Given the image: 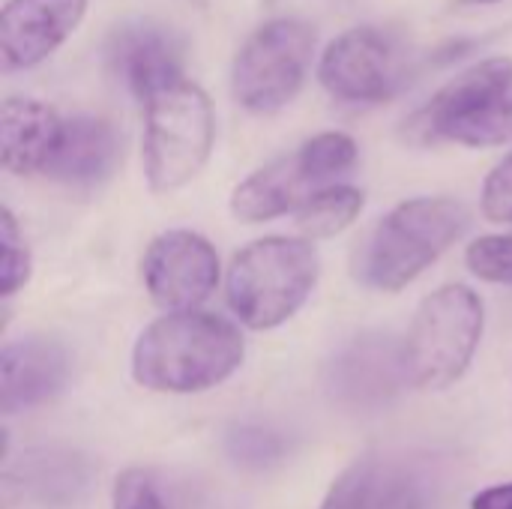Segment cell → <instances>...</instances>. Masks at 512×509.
Here are the masks:
<instances>
[{"label":"cell","instance_id":"obj_1","mask_svg":"<svg viewBox=\"0 0 512 509\" xmlns=\"http://www.w3.org/2000/svg\"><path fill=\"white\" fill-rule=\"evenodd\" d=\"M246 360V339L222 315L195 309L150 321L132 345V378L150 393L192 396L225 384Z\"/></svg>","mask_w":512,"mask_h":509},{"label":"cell","instance_id":"obj_2","mask_svg":"<svg viewBox=\"0 0 512 509\" xmlns=\"http://www.w3.org/2000/svg\"><path fill=\"white\" fill-rule=\"evenodd\" d=\"M468 222V207L447 195L396 204L369 234L357 258V279L375 291H405L465 234Z\"/></svg>","mask_w":512,"mask_h":509},{"label":"cell","instance_id":"obj_3","mask_svg":"<svg viewBox=\"0 0 512 509\" xmlns=\"http://www.w3.org/2000/svg\"><path fill=\"white\" fill-rule=\"evenodd\" d=\"M318 276L321 258L312 240L270 234L231 258L225 297L243 327L264 333L282 327L306 306Z\"/></svg>","mask_w":512,"mask_h":509},{"label":"cell","instance_id":"obj_4","mask_svg":"<svg viewBox=\"0 0 512 509\" xmlns=\"http://www.w3.org/2000/svg\"><path fill=\"white\" fill-rule=\"evenodd\" d=\"M411 144H462L474 150L512 144V60L486 57L447 81L405 120Z\"/></svg>","mask_w":512,"mask_h":509},{"label":"cell","instance_id":"obj_5","mask_svg":"<svg viewBox=\"0 0 512 509\" xmlns=\"http://www.w3.org/2000/svg\"><path fill=\"white\" fill-rule=\"evenodd\" d=\"M216 111L207 90L189 78L144 102V177L150 192L171 195L189 186L210 162Z\"/></svg>","mask_w":512,"mask_h":509},{"label":"cell","instance_id":"obj_6","mask_svg":"<svg viewBox=\"0 0 512 509\" xmlns=\"http://www.w3.org/2000/svg\"><path fill=\"white\" fill-rule=\"evenodd\" d=\"M486 330V309L474 288L444 285L423 297L402 342L408 381L417 390H450L471 369Z\"/></svg>","mask_w":512,"mask_h":509},{"label":"cell","instance_id":"obj_7","mask_svg":"<svg viewBox=\"0 0 512 509\" xmlns=\"http://www.w3.org/2000/svg\"><path fill=\"white\" fill-rule=\"evenodd\" d=\"M315 57V30L303 18L261 24L234 54L231 96L249 114H276L297 99Z\"/></svg>","mask_w":512,"mask_h":509},{"label":"cell","instance_id":"obj_8","mask_svg":"<svg viewBox=\"0 0 512 509\" xmlns=\"http://www.w3.org/2000/svg\"><path fill=\"white\" fill-rule=\"evenodd\" d=\"M411 69L414 57L402 36L387 27L360 24L327 42L318 60V81L342 102L378 105L405 90Z\"/></svg>","mask_w":512,"mask_h":509},{"label":"cell","instance_id":"obj_9","mask_svg":"<svg viewBox=\"0 0 512 509\" xmlns=\"http://www.w3.org/2000/svg\"><path fill=\"white\" fill-rule=\"evenodd\" d=\"M141 279L150 300L168 315L195 312L219 285V252L198 231H162L141 258Z\"/></svg>","mask_w":512,"mask_h":509},{"label":"cell","instance_id":"obj_10","mask_svg":"<svg viewBox=\"0 0 512 509\" xmlns=\"http://www.w3.org/2000/svg\"><path fill=\"white\" fill-rule=\"evenodd\" d=\"M408 384L405 348L384 333L354 336L333 354L324 369L330 402L351 414L384 411Z\"/></svg>","mask_w":512,"mask_h":509},{"label":"cell","instance_id":"obj_11","mask_svg":"<svg viewBox=\"0 0 512 509\" xmlns=\"http://www.w3.org/2000/svg\"><path fill=\"white\" fill-rule=\"evenodd\" d=\"M90 0H6L0 12L3 72H24L48 60L84 21Z\"/></svg>","mask_w":512,"mask_h":509},{"label":"cell","instance_id":"obj_12","mask_svg":"<svg viewBox=\"0 0 512 509\" xmlns=\"http://www.w3.org/2000/svg\"><path fill=\"white\" fill-rule=\"evenodd\" d=\"M108 66L123 81V87L147 102L153 93L165 90L168 84L186 78L183 75V42L180 36L159 24V21H126L108 39L105 48Z\"/></svg>","mask_w":512,"mask_h":509},{"label":"cell","instance_id":"obj_13","mask_svg":"<svg viewBox=\"0 0 512 509\" xmlns=\"http://www.w3.org/2000/svg\"><path fill=\"white\" fill-rule=\"evenodd\" d=\"M72 357L51 336L9 339L0 351V414L15 417L57 399L69 381Z\"/></svg>","mask_w":512,"mask_h":509},{"label":"cell","instance_id":"obj_14","mask_svg":"<svg viewBox=\"0 0 512 509\" xmlns=\"http://www.w3.org/2000/svg\"><path fill=\"white\" fill-rule=\"evenodd\" d=\"M120 153V135L105 117L75 114L63 120L57 147L45 165V177L72 189H96L114 177Z\"/></svg>","mask_w":512,"mask_h":509},{"label":"cell","instance_id":"obj_15","mask_svg":"<svg viewBox=\"0 0 512 509\" xmlns=\"http://www.w3.org/2000/svg\"><path fill=\"white\" fill-rule=\"evenodd\" d=\"M318 189L324 186H318L300 150H294L288 156L261 165L246 180H240L237 189L231 192V213L237 222L246 225L270 222L285 213H297L300 204Z\"/></svg>","mask_w":512,"mask_h":509},{"label":"cell","instance_id":"obj_16","mask_svg":"<svg viewBox=\"0 0 512 509\" xmlns=\"http://www.w3.org/2000/svg\"><path fill=\"white\" fill-rule=\"evenodd\" d=\"M63 117L30 96H6L0 105V165L15 177L45 174Z\"/></svg>","mask_w":512,"mask_h":509},{"label":"cell","instance_id":"obj_17","mask_svg":"<svg viewBox=\"0 0 512 509\" xmlns=\"http://www.w3.org/2000/svg\"><path fill=\"white\" fill-rule=\"evenodd\" d=\"M93 468L72 450H30L18 468L9 471V483L39 507H72L90 486Z\"/></svg>","mask_w":512,"mask_h":509},{"label":"cell","instance_id":"obj_18","mask_svg":"<svg viewBox=\"0 0 512 509\" xmlns=\"http://www.w3.org/2000/svg\"><path fill=\"white\" fill-rule=\"evenodd\" d=\"M363 207H366L363 189L348 183H333L312 192L294 213V222L306 240H330L348 231L360 219Z\"/></svg>","mask_w":512,"mask_h":509},{"label":"cell","instance_id":"obj_19","mask_svg":"<svg viewBox=\"0 0 512 509\" xmlns=\"http://www.w3.org/2000/svg\"><path fill=\"white\" fill-rule=\"evenodd\" d=\"M222 450L228 462L246 474H267L288 459V441L261 423H234L225 429Z\"/></svg>","mask_w":512,"mask_h":509},{"label":"cell","instance_id":"obj_20","mask_svg":"<svg viewBox=\"0 0 512 509\" xmlns=\"http://www.w3.org/2000/svg\"><path fill=\"white\" fill-rule=\"evenodd\" d=\"M297 150H300L303 162L309 165L312 177L318 180V186H333L336 177L348 174L360 159L357 141L348 132H336V129L312 135Z\"/></svg>","mask_w":512,"mask_h":509},{"label":"cell","instance_id":"obj_21","mask_svg":"<svg viewBox=\"0 0 512 509\" xmlns=\"http://www.w3.org/2000/svg\"><path fill=\"white\" fill-rule=\"evenodd\" d=\"M33 273V255L9 207H0V297H15Z\"/></svg>","mask_w":512,"mask_h":509},{"label":"cell","instance_id":"obj_22","mask_svg":"<svg viewBox=\"0 0 512 509\" xmlns=\"http://www.w3.org/2000/svg\"><path fill=\"white\" fill-rule=\"evenodd\" d=\"M381 471L372 456L354 459L327 489L318 509H369L375 489H378Z\"/></svg>","mask_w":512,"mask_h":509},{"label":"cell","instance_id":"obj_23","mask_svg":"<svg viewBox=\"0 0 512 509\" xmlns=\"http://www.w3.org/2000/svg\"><path fill=\"white\" fill-rule=\"evenodd\" d=\"M468 270L489 285L512 288V234H486L465 249Z\"/></svg>","mask_w":512,"mask_h":509},{"label":"cell","instance_id":"obj_24","mask_svg":"<svg viewBox=\"0 0 512 509\" xmlns=\"http://www.w3.org/2000/svg\"><path fill=\"white\" fill-rule=\"evenodd\" d=\"M111 509H168V501L144 468H126L111 486Z\"/></svg>","mask_w":512,"mask_h":509},{"label":"cell","instance_id":"obj_25","mask_svg":"<svg viewBox=\"0 0 512 509\" xmlns=\"http://www.w3.org/2000/svg\"><path fill=\"white\" fill-rule=\"evenodd\" d=\"M483 216L495 225H512V153H507L483 180Z\"/></svg>","mask_w":512,"mask_h":509},{"label":"cell","instance_id":"obj_26","mask_svg":"<svg viewBox=\"0 0 512 509\" xmlns=\"http://www.w3.org/2000/svg\"><path fill=\"white\" fill-rule=\"evenodd\" d=\"M369 509H426V501L414 480L393 474L387 480H378V489H375Z\"/></svg>","mask_w":512,"mask_h":509},{"label":"cell","instance_id":"obj_27","mask_svg":"<svg viewBox=\"0 0 512 509\" xmlns=\"http://www.w3.org/2000/svg\"><path fill=\"white\" fill-rule=\"evenodd\" d=\"M471 509H512V483H498L471 498Z\"/></svg>","mask_w":512,"mask_h":509},{"label":"cell","instance_id":"obj_28","mask_svg":"<svg viewBox=\"0 0 512 509\" xmlns=\"http://www.w3.org/2000/svg\"><path fill=\"white\" fill-rule=\"evenodd\" d=\"M468 3H474V6H495V3H504V0H468Z\"/></svg>","mask_w":512,"mask_h":509}]
</instances>
